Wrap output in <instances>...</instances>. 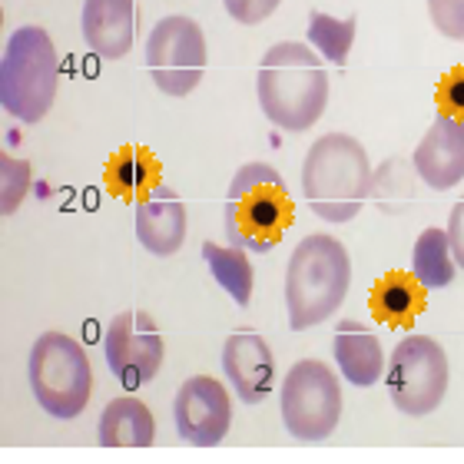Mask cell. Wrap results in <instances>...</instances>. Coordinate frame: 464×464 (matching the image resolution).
<instances>
[{"label": "cell", "mask_w": 464, "mask_h": 464, "mask_svg": "<svg viewBox=\"0 0 464 464\" xmlns=\"http://www.w3.org/2000/svg\"><path fill=\"white\" fill-rule=\"evenodd\" d=\"M329 70L312 47L282 40L266 50L256 73L259 107L272 126L285 133H305L329 107Z\"/></svg>", "instance_id": "6da1fadb"}, {"label": "cell", "mask_w": 464, "mask_h": 464, "mask_svg": "<svg viewBox=\"0 0 464 464\" xmlns=\"http://www.w3.org/2000/svg\"><path fill=\"white\" fill-rule=\"evenodd\" d=\"M372 163L365 146L348 133H325L302 163V196L322 223H352L372 196Z\"/></svg>", "instance_id": "7a4b0ae2"}, {"label": "cell", "mask_w": 464, "mask_h": 464, "mask_svg": "<svg viewBox=\"0 0 464 464\" xmlns=\"http://www.w3.org/2000/svg\"><path fill=\"white\" fill-rule=\"evenodd\" d=\"M352 285V259L335 236L315 232L292 249L285 266V309L292 332L329 322Z\"/></svg>", "instance_id": "3957f363"}, {"label": "cell", "mask_w": 464, "mask_h": 464, "mask_svg": "<svg viewBox=\"0 0 464 464\" xmlns=\"http://www.w3.org/2000/svg\"><path fill=\"white\" fill-rule=\"evenodd\" d=\"M295 219V206L279 169L269 163H246L236 169L223 206V229L229 246L266 256L282 242Z\"/></svg>", "instance_id": "277c9868"}, {"label": "cell", "mask_w": 464, "mask_h": 464, "mask_svg": "<svg viewBox=\"0 0 464 464\" xmlns=\"http://www.w3.org/2000/svg\"><path fill=\"white\" fill-rule=\"evenodd\" d=\"M60 57L44 27H17L0 60V107L20 123H40L57 100Z\"/></svg>", "instance_id": "5b68a950"}, {"label": "cell", "mask_w": 464, "mask_h": 464, "mask_svg": "<svg viewBox=\"0 0 464 464\" xmlns=\"http://www.w3.org/2000/svg\"><path fill=\"white\" fill-rule=\"evenodd\" d=\"M30 392L37 405L57 421H73L83 415L93 395V368L73 335L67 332H44L27 358Z\"/></svg>", "instance_id": "8992f818"}, {"label": "cell", "mask_w": 464, "mask_h": 464, "mask_svg": "<svg viewBox=\"0 0 464 464\" xmlns=\"http://www.w3.org/2000/svg\"><path fill=\"white\" fill-rule=\"evenodd\" d=\"M282 425L299 441H325L342 421L339 375L319 358H299L285 372L279 392Z\"/></svg>", "instance_id": "52a82bcc"}, {"label": "cell", "mask_w": 464, "mask_h": 464, "mask_svg": "<svg viewBox=\"0 0 464 464\" xmlns=\"http://www.w3.org/2000/svg\"><path fill=\"white\" fill-rule=\"evenodd\" d=\"M448 355L431 335H405L392 348L385 368V385L392 405L401 415L425 418L441 408L448 395Z\"/></svg>", "instance_id": "ba28073f"}, {"label": "cell", "mask_w": 464, "mask_h": 464, "mask_svg": "<svg viewBox=\"0 0 464 464\" xmlns=\"http://www.w3.org/2000/svg\"><path fill=\"white\" fill-rule=\"evenodd\" d=\"M146 70L166 97H189L206 73V34L193 17L169 14L146 37Z\"/></svg>", "instance_id": "9c48e42d"}, {"label": "cell", "mask_w": 464, "mask_h": 464, "mask_svg": "<svg viewBox=\"0 0 464 464\" xmlns=\"http://www.w3.org/2000/svg\"><path fill=\"white\" fill-rule=\"evenodd\" d=\"M103 355L110 372L126 388H140L160 375L166 345L156 322L146 312H120L103 332Z\"/></svg>", "instance_id": "30bf717a"}, {"label": "cell", "mask_w": 464, "mask_h": 464, "mask_svg": "<svg viewBox=\"0 0 464 464\" xmlns=\"http://www.w3.org/2000/svg\"><path fill=\"white\" fill-rule=\"evenodd\" d=\"M176 431L186 445L216 448L223 445L232 425V398L219 378L193 375L186 378L173 401Z\"/></svg>", "instance_id": "8fae6325"}, {"label": "cell", "mask_w": 464, "mask_h": 464, "mask_svg": "<svg viewBox=\"0 0 464 464\" xmlns=\"http://www.w3.org/2000/svg\"><path fill=\"white\" fill-rule=\"evenodd\" d=\"M415 173L428 189H455L464 179V120H455L438 110L428 133L415 146Z\"/></svg>", "instance_id": "7c38bea8"}, {"label": "cell", "mask_w": 464, "mask_h": 464, "mask_svg": "<svg viewBox=\"0 0 464 464\" xmlns=\"http://www.w3.org/2000/svg\"><path fill=\"white\" fill-rule=\"evenodd\" d=\"M223 372L246 405L266 401L276 385V358L259 332H232L223 345Z\"/></svg>", "instance_id": "4fadbf2b"}, {"label": "cell", "mask_w": 464, "mask_h": 464, "mask_svg": "<svg viewBox=\"0 0 464 464\" xmlns=\"http://www.w3.org/2000/svg\"><path fill=\"white\" fill-rule=\"evenodd\" d=\"M136 239L150 256H173L186 242V203L173 186L156 183L153 193L136 203Z\"/></svg>", "instance_id": "5bb4252c"}, {"label": "cell", "mask_w": 464, "mask_h": 464, "mask_svg": "<svg viewBox=\"0 0 464 464\" xmlns=\"http://www.w3.org/2000/svg\"><path fill=\"white\" fill-rule=\"evenodd\" d=\"M80 30L97 57L123 60L136 40V4L133 0H83Z\"/></svg>", "instance_id": "9a60e30c"}, {"label": "cell", "mask_w": 464, "mask_h": 464, "mask_svg": "<svg viewBox=\"0 0 464 464\" xmlns=\"http://www.w3.org/2000/svg\"><path fill=\"white\" fill-rule=\"evenodd\" d=\"M332 352H335V365H339L342 378L355 388H372L378 378L385 375V352L382 342L368 325L355 319H342L335 325V339H332Z\"/></svg>", "instance_id": "2e32d148"}, {"label": "cell", "mask_w": 464, "mask_h": 464, "mask_svg": "<svg viewBox=\"0 0 464 464\" xmlns=\"http://www.w3.org/2000/svg\"><path fill=\"white\" fill-rule=\"evenodd\" d=\"M103 448H150L156 441L153 411L140 398H113L100 415Z\"/></svg>", "instance_id": "e0dca14e"}, {"label": "cell", "mask_w": 464, "mask_h": 464, "mask_svg": "<svg viewBox=\"0 0 464 464\" xmlns=\"http://www.w3.org/2000/svg\"><path fill=\"white\" fill-rule=\"evenodd\" d=\"M425 292L411 272H388L372 289V312L388 325H411L425 309Z\"/></svg>", "instance_id": "ac0fdd59"}, {"label": "cell", "mask_w": 464, "mask_h": 464, "mask_svg": "<svg viewBox=\"0 0 464 464\" xmlns=\"http://www.w3.org/2000/svg\"><path fill=\"white\" fill-rule=\"evenodd\" d=\"M107 183L116 196H123L130 203H140L143 196L153 193L160 183V163L143 146H123L107 166Z\"/></svg>", "instance_id": "d6986e66"}, {"label": "cell", "mask_w": 464, "mask_h": 464, "mask_svg": "<svg viewBox=\"0 0 464 464\" xmlns=\"http://www.w3.org/2000/svg\"><path fill=\"white\" fill-rule=\"evenodd\" d=\"M411 276H415L428 292L448 289L458 276V262L451 256V242H448L445 229H425L415 239L411 249Z\"/></svg>", "instance_id": "ffe728a7"}, {"label": "cell", "mask_w": 464, "mask_h": 464, "mask_svg": "<svg viewBox=\"0 0 464 464\" xmlns=\"http://www.w3.org/2000/svg\"><path fill=\"white\" fill-rule=\"evenodd\" d=\"M203 259H206V266H209V272H213V279L232 295V302H236L239 309H246L252 302V282H256L246 249L229 246V242H226V246H219V242H203Z\"/></svg>", "instance_id": "44dd1931"}, {"label": "cell", "mask_w": 464, "mask_h": 464, "mask_svg": "<svg viewBox=\"0 0 464 464\" xmlns=\"http://www.w3.org/2000/svg\"><path fill=\"white\" fill-rule=\"evenodd\" d=\"M355 17H332L325 10H312L309 14V44L315 53L329 60L332 67H345L348 53H352V40H355Z\"/></svg>", "instance_id": "7402d4cb"}, {"label": "cell", "mask_w": 464, "mask_h": 464, "mask_svg": "<svg viewBox=\"0 0 464 464\" xmlns=\"http://www.w3.org/2000/svg\"><path fill=\"white\" fill-rule=\"evenodd\" d=\"M30 193V163L0 153V216H14Z\"/></svg>", "instance_id": "603a6c76"}, {"label": "cell", "mask_w": 464, "mask_h": 464, "mask_svg": "<svg viewBox=\"0 0 464 464\" xmlns=\"http://www.w3.org/2000/svg\"><path fill=\"white\" fill-rule=\"evenodd\" d=\"M428 14L441 37L464 40V0H428Z\"/></svg>", "instance_id": "cb8c5ba5"}, {"label": "cell", "mask_w": 464, "mask_h": 464, "mask_svg": "<svg viewBox=\"0 0 464 464\" xmlns=\"http://www.w3.org/2000/svg\"><path fill=\"white\" fill-rule=\"evenodd\" d=\"M438 110L455 116V120H464V63L448 70L438 83Z\"/></svg>", "instance_id": "d4e9b609"}, {"label": "cell", "mask_w": 464, "mask_h": 464, "mask_svg": "<svg viewBox=\"0 0 464 464\" xmlns=\"http://www.w3.org/2000/svg\"><path fill=\"white\" fill-rule=\"evenodd\" d=\"M282 0H223L226 14H229L236 24H246V27H256L266 17H272L279 10Z\"/></svg>", "instance_id": "484cf974"}, {"label": "cell", "mask_w": 464, "mask_h": 464, "mask_svg": "<svg viewBox=\"0 0 464 464\" xmlns=\"http://www.w3.org/2000/svg\"><path fill=\"white\" fill-rule=\"evenodd\" d=\"M445 232H448V242H451V256H455L458 269H464V196L451 206Z\"/></svg>", "instance_id": "4316f807"}]
</instances>
